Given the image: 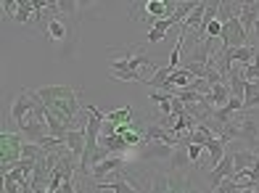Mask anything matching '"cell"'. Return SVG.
Wrapping results in <instances>:
<instances>
[{
	"label": "cell",
	"mask_w": 259,
	"mask_h": 193,
	"mask_svg": "<svg viewBox=\"0 0 259 193\" xmlns=\"http://www.w3.org/2000/svg\"><path fill=\"white\" fill-rule=\"evenodd\" d=\"M140 66H151V61L140 48H135V51H130L124 58H116L111 64V77L119 80V82H146L138 71Z\"/></svg>",
	"instance_id": "cell-3"
},
{
	"label": "cell",
	"mask_w": 259,
	"mask_h": 193,
	"mask_svg": "<svg viewBox=\"0 0 259 193\" xmlns=\"http://www.w3.org/2000/svg\"><path fill=\"white\" fill-rule=\"evenodd\" d=\"M243 80L246 82H256V85H259V61L243 66Z\"/></svg>",
	"instance_id": "cell-18"
},
{
	"label": "cell",
	"mask_w": 259,
	"mask_h": 193,
	"mask_svg": "<svg viewBox=\"0 0 259 193\" xmlns=\"http://www.w3.org/2000/svg\"><path fill=\"white\" fill-rule=\"evenodd\" d=\"M172 146H167V143H159V140H148L143 143V151H140V159H169L172 162Z\"/></svg>",
	"instance_id": "cell-9"
},
{
	"label": "cell",
	"mask_w": 259,
	"mask_h": 193,
	"mask_svg": "<svg viewBox=\"0 0 259 193\" xmlns=\"http://www.w3.org/2000/svg\"><path fill=\"white\" fill-rule=\"evenodd\" d=\"M254 95H259V85H256V82H246V90H243V101H251Z\"/></svg>",
	"instance_id": "cell-22"
},
{
	"label": "cell",
	"mask_w": 259,
	"mask_h": 193,
	"mask_svg": "<svg viewBox=\"0 0 259 193\" xmlns=\"http://www.w3.org/2000/svg\"><path fill=\"white\" fill-rule=\"evenodd\" d=\"M249 108H259V95H254L251 101H243V111H249Z\"/></svg>",
	"instance_id": "cell-23"
},
{
	"label": "cell",
	"mask_w": 259,
	"mask_h": 193,
	"mask_svg": "<svg viewBox=\"0 0 259 193\" xmlns=\"http://www.w3.org/2000/svg\"><path fill=\"white\" fill-rule=\"evenodd\" d=\"M235 172V162H233V153H225V159H222L217 167H214V170H211L209 175H206V180H209V185L211 188H220L222 185V180H228L230 175Z\"/></svg>",
	"instance_id": "cell-7"
},
{
	"label": "cell",
	"mask_w": 259,
	"mask_h": 193,
	"mask_svg": "<svg viewBox=\"0 0 259 193\" xmlns=\"http://www.w3.org/2000/svg\"><path fill=\"white\" fill-rule=\"evenodd\" d=\"M122 164H124V156L114 153V156H109V159H103L101 164H96V167H93L90 177L96 180V185H101V183H106V175H109V172H114V170H122Z\"/></svg>",
	"instance_id": "cell-8"
},
{
	"label": "cell",
	"mask_w": 259,
	"mask_h": 193,
	"mask_svg": "<svg viewBox=\"0 0 259 193\" xmlns=\"http://www.w3.org/2000/svg\"><path fill=\"white\" fill-rule=\"evenodd\" d=\"M19 6H21V0H6V3H3L6 16H11V19H14V16H16V11H19Z\"/></svg>",
	"instance_id": "cell-21"
},
{
	"label": "cell",
	"mask_w": 259,
	"mask_h": 193,
	"mask_svg": "<svg viewBox=\"0 0 259 193\" xmlns=\"http://www.w3.org/2000/svg\"><path fill=\"white\" fill-rule=\"evenodd\" d=\"M148 193H204L196 185V180L185 170L172 167L169 172H156L151 177V190Z\"/></svg>",
	"instance_id": "cell-2"
},
{
	"label": "cell",
	"mask_w": 259,
	"mask_h": 193,
	"mask_svg": "<svg viewBox=\"0 0 259 193\" xmlns=\"http://www.w3.org/2000/svg\"><path fill=\"white\" fill-rule=\"evenodd\" d=\"M233 162H235V172L251 170V167H259V153L251 148H241V151H233Z\"/></svg>",
	"instance_id": "cell-14"
},
{
	"label": "cell",
	"mask_w": 259,
	"mask_h": 193,
	"mask_svg": "<svg viewBox=\"0 0 259 193\" xmlns=\"http://www.w3.org/2000/svg\"><path fill=\"white\" fill-rule=\"evenodd\" d=\"M45 32H48V37L56 40V43H61L66 40V34H69V27H66V21H64V14H61V8H58V14H53L48 19V24H45Z\"/></svg>",
	"instance_id": "cell-12"
},
{
	"label": "cell",
	"mask_w": 259,
	"mask_h": 193,
	"mask_svg": "<svg viewBox=\"0 0 259 193\" xmlns=\"http://www.w3.org/2000/svg\"><path fill=\"white\" fill-rule=\"evenodd\" d=\"M37 106H42L37 90H19V95L14 98V106H11V119L19 125L21 119H24L29 111H34Z\"/></svg>",
	"instance_id": "cell-6"
},
{
	"label": "cell",
	"mask_w": 259,
	"mask_h": 193,
	"mask_svg": "<svg viewBox=\"0 0 259 193\" xmlns=\"http://www.w3.org/2000/svg\"><path fill=\"white\" fill-rule=\"evenodd\" d=\"M40 101L48 111V127L53 138H66L72 130H85L77 114L82 111V101H79V90L69 88V85H48L37 90Z\"/></svg>",
	"instance_id": "cell-1"
},
{
	"label": "cell",
	"mask_w": 259,
	"mask_h": 193,
	"mask_svg": "<svg viewBox=\"0 0 259 193\" xmlns=\"http://www.w3.org/2000/svg\"><path fill=\"white\" fill-rule=\"evenodd\" d=\"M172 27H178V21H175L172 16H169V19H161V21H156L154 27L148 29V34H146L148 43H161V40H164V34H167Z\"/></svg>",
	"instance_id": "cell-15"
},
{
	"label": "cell",
	"mask_w": 259,
	"mask_h": 193,
	"mask_svg": "<svg viewBox=\"0 0 259 193\" xmlns=\"http://www.w3.org/2000/svg\"><path fill=\"white\" fill-rule=\"evenodd\" d=\"M233 98V93H230V85L228 82H222V85H214L206 95H204V103L209 108H222V106H228Z\"/></svg>",
	"instance_id": "cell-10"
},
{
	"label": "cell",
	"mask_w": 259,
	"mask_h": 193,
	"mask_svg": "<svg viewBox=\"0 0 259 193\" xmlns=\"http://www.w3.org/2000/svg\"><path fill=\"white\" fill-rule=\"evenodd\" d=\"M185 148H188V159H191V164H196V162L201 164V151H204L201 146H196V143H188Z\"/></svg>",
	"instance_id": "cell-20"
},
{
	"label": "cell",
	"mask_w": 259,
	"mask_h": 193,
	"mask_svg": "<svg viewBox=\"0 0 259 193\" xmlns=\"http://www.w3.org/2000/svg\"><path fill=\"white\" fill-rule=\"evenodd\" d=\"M214 193H217V190H214Z\"/></svg>",
	"instance_id": "cell-25"
},
{
	"label": "cell",
	"mask_w": 259,
	"mask_h": 193,
	"mask_svg": "<svg viewBox=\"0 0 259 193\" xmlns=\"http://www.w3.org/2000/svg\"><path fill=\"white\" fill-rule=\"evenodd\" d=\"M243 188L238 185V183H235V180L233 177H228V180H222V185L217 188V193H241Z\"/></svg>",
	"instance_id": "cell-19"
},
{
	"label": "cell",
	"mask_w": 259,
	"mask_h": 193,
	"mask_svg": "<svg viewBox=\"0 0 259 193\" xmlns=\"http://www.w3.org/2000/svg\"><path fill=\"white\" fill-rule=\"evenodd\" d=\"M106 122H109V125L116 122V127H119V125H130V122H133V106H124V108H116V111H109V114H106Z\"/></svg>",
	"instance_id": "cell-16"
},
{
	"label": "cell",
	"mask_w": 259,
	"mask_h": 193,
	"mask_svg": "<svg viewBox=\"0 0 259 193\" xmlns=\"http://www.w3.org/2000/svg\"><path fill=\"white\" fill-rule=\"evenodd\" d=\"M220 40H222L220 53L233 51V48H243V45H249V34H246L241 19H230V21L222 24V34H220Z\"/></svg>",
	"instance_id": "cell-5"
},
{
	"label": "cell",
	"mask_w": 259,
	"mask_h": 193,
	"mask_svg": "<svg viewBox=\"0 0 259 193\" xmlns=\"http://www.w3.org/2000/svg\"><path fill=\"white\" fill-rule=\"evenodd\" d=\"M209 153H211V164H220L222 159H225V143H222L220 138H211V140H206V146H204Z\"/></svg>",
	"instance_id": "cell-17"
},
{
	"label": "cell",
	"mask_w": 259,
	"mask_h": 193,
	"mask_svg": "<svg viewBox=\"0 0 259 193\" xmlns=\"http://www.w3.org/2000/svg\"><path fill=\"white\" fill-rule=\"evenodd\" d=\"M98 193H101V190H98Z\"/></svg>",
	"instance_id": "cell-24"
},
{
	"label": "cell",
	"mask_w": 259,
	"mask_h": 193,
	"mask_svg": "<svg viewBox=\"0 0 259 193\" xmlns=\"http://www.w3.org/2000/svg\"><path fill=\"white\" fill-rule=\"evenodd\" d=\"M24 146L27 143L19 132H3L0 135V164H3V175H8L24 159Z\"/></svg>",
	"instance_id": "cell-4"
},
{
	"label": "cell",
	"mask_w": 259,
	"mask_h": 193,
	"mask_svg": "<svg viewBox=\"0 0 259 193\" xmlns=\"http://www.w3.org/2000/svg\"><path fill=\"white\" fill-rule=\"evenodd\" d=\"M238 19L243 24L246 34H254V27H256V21H259V3H241Z\"/></svg>",
	"instance_id": "cell-13"
},
{
	"label": "cell",
	"mask_w": 259,
	"mask_h": 193,
	"mask_svg": "<svg viewBox=\"0 0 259 193\" xmlns=\"http://www.w3.org/2000/svg\"><path fill=\"white\" fill-rule=\"evenodd\" d=\"M64 146L72 151V156H85V146H88V127L85 130H72L69 135L64 138Z\"/></svg>",
	"instance_id": "cell-11"
}]
</instances>
